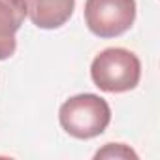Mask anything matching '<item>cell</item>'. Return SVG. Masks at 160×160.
Returning a JSON list of instances; mask_svg holds the SVG:
<instances>
[{
  "instance_id": "cell-5",
  "label": "cell",
  "mask_w": 160,
  "mask_h": 160,
  "mask_svg": "<svg viewBox=\"0 0 160 160\" xmlns=\"http://www.w3.org/2000/svg\"><path fill=\"white\" fill-rule=\"evenodd\" d=\"M27 17L25 0H0V60L10 58L17 49V30Z\"/></svg>"
},
{
  "instance_id": "cell-6",
  "label": "cell",
  "mask_w": 160,
  "mask_h": 160,
  "mask_svg": "<svg viewBox=\"0 0 160 160\" xmlns=\"http://www.w3.org/2000/svg\"><path fill=\"white\" fill-rule=\"evenodd\" d=\"M94 158L96 160H100V158H134V160H138V154L124 143H106V147L100 149L94 154Z\"/></svg>"
},
{
  "instance_id": "cell-4",
  "label": "cell",
  "mask_w": 160,
  "mask_h": 160,
  "mask_svg": "<svg viewBox=\"0 0 160 160\" xmlns=\"http://www.w3.org/2000/svg\"><path fill=\"white\" fill-rule=\"evenodd\" d=\"M75 0H27V13L34 27L55 30L66 25L73 13Z\"/></svg>"
},
{
  "instance_id": "cell-2",
  "label": "cell",
  "mask_w": 160,
  "mask_h": 160,
  "mask_svg": "<svg viewBox=\"0 0 160 160\" xmlns=\"http://www.w3.org/2000/svg\"><path fill=\"white\" fill-rule=\"evenodd\" d=\"M91 77L92 83L104 92H128L138 87L141 79V62L128 49L108 47L94 57Z\"/></svg>"
},
{
  "instance_id": "cell-3",
  "label": "cell",
  "mask_w": 160,
  "mask_h": 160,
  "mask_svg": "<svg viewBox=\"0 0 160 160\" xmlns=\"http://www.w3.org/2000/svg\"><path fill=\"white\" fill-rule=\"evenodd\" d=\"M85 25L98 38H117L136 21V0H87Z\"/></svg>"
},
{
  "instance_id": "cell-1",
  "label": "cell",
  "mask_w": 160,
  "mask_h": 160,
  "mask_svg": "<svg viewBox=\"0 0 160 160\" xmlns=\"http://www.w3.org/2000/svg\"><path fill=\"white\" fill-rule=\"evenodd\" d=\"M62 130L75 139H91L106 132L111 122L109 104L98 94H75L58 109Z\"/></svg>"
}]
</instances>
